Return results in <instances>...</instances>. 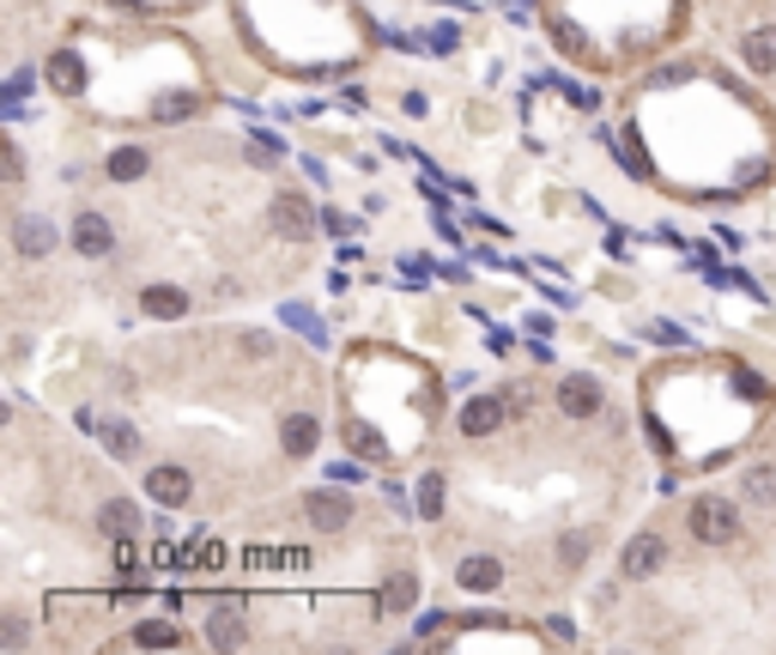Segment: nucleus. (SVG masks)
<instances>
[{
  "label": "nucleus",
  "mask_w": 776,
  "mask_h": 655,
  "mask_svg": "<svg viewBox=\"0 0 776 655\" xmlns=\"http://www.w3.org/2000/svg\"><path fill=\"white\" fill-rule=\"evenodd\" d=\"M685 516H692V540H704V547H728V540L740 535V522H734V510H728V498H697Z\"/></svg>",
  "instance_id": "nucleus-1"
},
{
  "label": "nucleus",
  "mask_w": 776,
  "mask_h": 655,
  "mask_svg": "<svg viewBox=\"0 0 776 655\" xmlns=\"http://www.w3.org/2000/svg\"><path fill=\"white\" fill-rule=\"evenodd\" d=\"M55 243H61V231H55L43 212H19V219H13V250L25 255V262H43Z\"/></svg>",
  "instance_id": "nucleus-2"
},
{
  "label": "nucleus",
  "mask_w": 776,
  "mask_h": 655,
  "mask_svg": "<svg viewBox=\"0 0 776 655\" xmlns=\"http://www.w3.org/2000/svg\"><path fill=\"white\" fill-rule=\"evenodd\" d=\"M303 516L322 528V535H340L352 522V498L346 492H303Z\"/></svg>",
  "instance_id": "nucleus-3"
},
{
  "label": "nucleus",
  "mask_w": 776,
  "mask_h": 655,
  "mask_svg": "<svg viewBox=\"0 0 776 655\" xmlns=\"http://www.w3.org/2000/svg\"><path fill=\"white\" fill-rule=\"evenodd\" d=\"M558 413H565V420H594V413H601V382L594 377H565L558 382Z\"/></svg>",
  "instance_id": "nucleus-4"
},
{
  "label": "nucleus",
  "mask_w": 776,
  "mask_h": 655,
  "mask_svg": "<svg viewBox=\"0 0 776 655\" xmlns=\"http://www.w3.org/2000/svg\"><path fill=\"white\" fill-rule=\"evenodd\" d=\"M267 219H274L279 237H316V207H310L303 195H279Z\"/></svg>",
  "instance_id": "nucleus-5"
},
{
  "label": "nucleus",
  "mask_w": 776,
  "mask_h": 655,
  "mask_svg": "<svg viewBox=\"0 0 776 655\" xmlns=\"http://www.w3.org/2000/svg\"><path fill=\"white\" fill-rule=\"evenodd\" d=\"M618 564H625V577H656L661 564H668V547L656 535H632L625 552H618Z\"/></svg>",
  "instance_id": "nucleus-6"
},
{
  "label": "nucleus",
  "mask_w": 776,
  "mask_h": 655,
  "mask_svg": "<svg viewBox=\"0 0 776 655\" xmlns=\"http://www.w3.org/2000/svg\"><path fill=\"white\" fill-rule=\"evenodd\" d=\"M73 250H80V255H92V262H97V255H109V250H116V231H109V219H104V212H80V219H73Z\"/></svg>",
  "instance_id": "nucleus-7"
},
{
  "label": "nucleus",
  "mask_w": 776,
  "mask_h": 655,
  "mask_svg": "<svg viewBox=\"0 0 776 655\" xmlns=\"http://www.w3.org/2000/svg\"><path fill=\"white\" fill-rule=\"evenodd\" d=\"M503 413H510V401H498V394H479V401L461 406V432L467 437H491L503 425Z\"/></svg>",
  "instance_id": "nucleus-8"
},
{
  "label": "nucleus",
  "mask_w": 776,
  "mask_h": 655,
  "mask_svg": "<svg viewBox=\"0 0 776 655\" xmlns=\"http://www.w3.org/2000/svg\"><path fill=\"white\" fill-rule=\"evenodd\" d=\"M146 492H152L159 504H171V510H176V504H188L195 480H188V473L176 468V461H164V468H152V473H146Z\"/></svg>",
  "instance_id": "nucleus-9"
},
{
  "label": "nucleus",
  "mask_w": 776,
  "mask_h": 655,
  "mask_svg": "<svg viewBox=\"0 0 776 655\" xmlns=\"http://www.w3.org/2000/svg\"><path fill=\"white\" fill-rule=\"evenodd\" d=\"M455 583L467 595H491L503 583V564L491 559V552H474V559H461V571H455Z\"/></svg>",
  "instance_id": "nucleus-10"
},
{
  "label": "nucleus",
  "mask_w": 776,
  "mask_h": 655,
  "mask_svg": "<svg viewBox=\"0 0 776 655\" xmlns=\"http://www.w3.org/2000/svg\"><path fill=\"white\" fill-rule=\"evenodd\" d=\"M140 310L159 315V322H183V315H188V291L183 286H146Z\"/></svg>",
  "instance_id": "nucleus-11"
},
{
  "label": "nucleus",
  "mask_w": 776,
  "mask_h": 655,
  "mask_svg": "<svg viewBox=\"0 0 776 655\" xmlns=\"http://www.w3.org/2000/svg\"><path fill=\"white\" fill-rule=\"evenodd\" d=\"M43 73H49V85H55V92H67V97H73V92H85V61H80L73 49H55Z\"/></svg>",
  "instance_id": "nucleus-12"
},
{
  "label": "nucleus",
  "mask_w": 776,
  "mask_h": 655,
  "mask_svg": "<svg viewBox=\"0 0 776 655\" xmlns=\"http://www.w3.org/2000/svg\"><path fill=\"white\" fill-rule=\"evenodd\" d=\"M740 55H746L752 73H776V31L771 25L746 31V37H740Z\"/></svg>",
  "instance_id": "nucleus-13"
},
{
  "label": "nucleus",
  "mask_w": 776,
  "mask_h": 655,
  "mask_svg": "<svg viewBox=\"0 0 776 655\" xmlns=\"http://www.w3.org/2000/svg\"><path fill=\"white\" fill-rule=\"evenodd\" d=\"M316 437H322V425L310 420V413H291V420L279 425V444H286V456H310V449H316Z\"/></svg>",
  "instance_id": "nucleus-14"
},
{
  "label": "nucleus",
  "mask_w": 776,
  "mask_h": 655,
  "mask_svg": "<svg viewBox=\"0 0 776 655\" xmlns=\"http://www.w3.org/2000/svg\"><path fill=\"white\" fill-rule=\"evenodd\" d=\"M97 528H104V535H109V540H128V535H134V528H140V510H134V504H128V498H109V504H104V510H97Z\"/></svg>",
  "instance_id": "nucleus-15"
},
{
  "label": "nucleus",
  "mask_w": 776,
  "mask_h": 655,
  "mask_svg": "<svg viewBox=\"0 0 776 655\" xmlns=\"http://www.w3.org/2000/svg\"><path fill=\"white\" fill-rule=\"evenodd\" d=\"M92 437H104V449H109V456H116V461H134V456H140V432H134V425H121V420H97V432Z\"/></svg>",
  "instance_id": "nucleus-16"
},
{
  "label": "nucleus",
  "mask_w": 776,
  "mask_h": 655,
  "mask_svg": "<svg viewBox=\"0 0 776 655\" xmlns=\"http://www.w3.org/2000/svg\"><path fill=\"white\" fill-rule=\"evenodd\" d=\"M146 164H152V158H146L140 146H116V152H109V183H140Z\"/></svg>",
  "instance_id": "nucleus-17"
},
{
  "label": "nucleus",
  "mask_w": 776,
  "mask_h": 655,
  "mask_svg": "<svg viewBox=\"0 0 776 655\" xmlns=\"http://www.w3.org/2000/svg\"><path fill=\"white\" fill-rule=\"evenodd\" d=\"M207 637L219 643V650H238V643H243V613H238V607H219V613L207 619Z\"/></svg>",
  "instance_id": "nucleus-18"
},
{
  "label": "nucleus",
  "mask_w": 776,
  "mask_h": 655,
  "mask_svg": "<svg viewBox=\"0 0 776 655\" xmlns=\"http://www.w3.org/2000/svg\"><path fill=\"white\" fill-rule=\"evenodd\" d=\"M413 601H419V583L413 577H395L389 589H382V607H389V613H407Z\"/></svg>",
  "instance_id": "nucleus-19"
},
{
  "label": "nucleus",
  "mask_w": 776,
  "mask_h": 655,
  "mask_svg": "<svg viewBox=\"0 0 776 655\" xmlns=\"http://www.w3.org/2000/svg\"><path fill=\"white\" fill-rule=\"evenodd\" d=\"M134 643H140V650H176L183 631H176V625H140V631H134Z\"/></svg>",
  "instance_id": "nucleus-20"
},
{
  "label": "nucleus",
  "mask_w": 776,
  "mask_h": 655,
  "mask_svg": "<svg viewBox=\"0 0 776 655\" xmlns=\"http://www.w3.org/2000/svg\"><path fill=\"white\" fill-rule=\"evenodd\" d=\"M746 498L752 504H776V468H752L746 473Z\"/></svg>",
  "instance_id": "nucleus-21"
},
{
  "label": "nucleus",
  "mask_w": 776,
  "mask_h": 655,
  "mask_svg": "<svg viewBox=\"0 0 776 655\" xmlns=\"http://www.w3.org/2000/svg\"><path fill=\"white\" fill-rule=\"evenodd\" d=\"M188 110H195V92H171V97H159V104H152V116L176 122V116H188Z\"/></svg>",
  "instance_id": "nucleus-22"
},
{
  "label": "nucleus",
  "mask_w": 776,
  "mask_h": 655,
  "mask_svg": "<svg viewBox=\"0 0 776 655\" xmlns=\"http://www.w3.org/2000/svg\"><path fill=\"white\" fill-rule=\"evenodd\" d=\"M582 559H589V535H565V540H558V564H565V571H577Z\"/></svg>",
  "instance_id": "nucleus-23"
},
{
  "label": "nucleus",
  "mask_w": 776,
  "mask_h": 655,
  "mask_svg": "<svg viewBox=\"0 0 776 655\" xmlns=\"http://www.w3.org/2000/svg\"><path fill=\"white\" fill-rule=\"evenodd\" d=\"M419 504H425V516H437V510H443V480H437V473L419 485Z\"/></svg>",
  "instance_id": "nucleus-24"
},
{
  "label": "nucleus",
  "mask_w": 776,
  "mask_h": 655,
  "mask_svg": "<svg viewBox=\"0 0 776 655\" xmlns=\"http://www.w3.org/2000/svg\"><path fill=\"white\" fill-rule=\"evenodd\" d=\"M346 437H352V449H364V456H382V444L364 432V425H346Z\"/></svg>",
  "instance_id": "nucleus-25"
},
{
  "label": "nucleus",
  "mask_w": 776,
  "mask_h": 655,
  "mask_svg": "<svg viewBox=\"0 0 776 655\" xmlns=\"http://www.w3.org/2000/svg\"><path fill=\"white\" fill-rule=\"evenodd\" d=\"M243 353H250V358H267V353H274V341H267V334H243Z\"/></svg>",
  "instance_id": "nucleus-26"
}]
</instances>
